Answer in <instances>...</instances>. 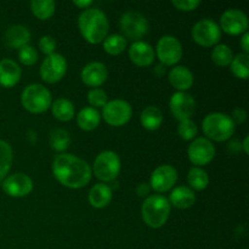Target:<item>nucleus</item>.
Instances as JSON below:
<instances>
[{
	"instance_id": "10",
	"label": "nucleus",
	"mask_w": 249,
	"mask_h": 249,
	"mask_svg": "<svg viewBox=\"0 0 249 249\" xmlns=\"http://www.w3.org/2000/svg\"><path fill=\"white\" fill-rule=\"evenodd\" d=\"M67 72V61L61 53H53L46 56L40 66L41 79L49 84H55L65 77Z\"/></svg>"
},
{
	"instance_id": "18",
	"label": "nucleus",
	"mask_w": 249,
	"mask_h": 249,
	"mask_svg": "<svg viewBox=\"0 0 249 249\" xmlns=\"http://www.w3.org/2000/svg\"><path fill=\"white\" fill-rule=\"evenodd\" d=\"M128 53L131 62L139 67H148L155 61V50L146 41H134L129 46Z\"/></svg>"
},
{
	"instance_id": "29",
	"label": "nucleus",
	"mask_w": 249,
	"mask_h": 249,
	"mask_svg": "<svg viewBox=\"0 0 249 249\" xmlns=\"http://www.w3.org/2000/svg\"><path fill=\"white\" fill-rule=\"evenodd\" d=\"M49 142H50L51 148L57 152H63L67 150L71 145V135L68 131L63 129H53L51 130L50 136H49Z\"/></svg>"
},
{
	"instance_id": "17",
	"label": "nucleus",
	"mask_w": 249,
	"mask_h": 249,
	"mask_svg": "<svg viewBox=\"0 0 249 249\" xmlns=\"http://www.w3.org/2000/svg\"><path fill=\"white\" fill-rule=\"evenodd\" d=\"M108 77V71L107 67L101 62H90L80 72V78L82 82L88 87L99 88L104 84Z\"/></svg>"
},
{
	"instance_id": "9",
	"label": "nucleus",
	"mask_w": 249,
	"mask_h": 249,
	"mask_svg": "<svg viewBox=\"0 0 249 249\" xmlns=\"http://www.w3.org/2000/svg\"><path fill=\"white\" fill-rule=\"evenodd\" d=\"M133 116L130 104L124 100L117 99L108 101L102 108V117L105 122L112 126H122L128 123Z\"/></svg>"
},
{
	"instance_id": "40",
	"label": "nucleus",
	"mask_w": 249,
	"mask_h": 249,
	"mask_svg": "<svg viewBox=\"0 0 249 249\" xmlns=\"http://www.w3.org/2000/svg\"><path fill=\"white\" fill-rule=\"evenodd\" d=\"M150 185L148 184H139L138 187H136V194H138L139 197H148V194H150Z\"/></svg>"
},
{
	"instance_id": "36",
	"label": "nucleus",
	"mask_w": 249,
	"mask_h": 249,
	"mask_svg": "<svg viewBox=\"0 0 249 249\" xmlns=\"http://www.w3.org/2000/svg\"><path fill=\"white\" fill-rule=\"evenodd\" d=\"M18 60L24 66H33L38 61V53L31 45H24L18 49Z\"/></svg>"
},
{
	"instance_id": "31",
	"label": "nucleus",
	"mask_w": 249,
	"mask_h": 249,
	"mask_svg": "<svg viewBox=\"0 0 249 249\" xmlns=\"http://www.w3.org/2000/svg\"><path fill=\"white\" fill-rule=\"evenodd\" d=\"M12 158H14V153H12L10 143L0 140V181H2L6 178L7 173L10 172Z\"/></svg>"
},
{
	"instance_id": "25",
	"label": "nucleus",
	"mask_w": 249,
	"mask_h": 249,
	"mask_svg": "<svg viewBox=\"0 0 249 249\" xmlns=\"http://www.w3.org/2000/svg\"><path fill=\"white\" fill-rule=\"evenodd\" d=\"M163 122V113L158 107L147 106L145 107L140 114V123L146 130H157Z\"/></svg>"
},
{
	"instance_id": "22",
	"label": "nucleus",
	"mask_w": 249,
	"mask_h": 249,
	"mask_svg": "<svg viewBox=\"0 0 249 249\" xmlns=\"http://www.w3.org/2000/svg\"><path fill=\"white\" fill-rule=\"evenodd\" d=\"M31 40V32L22 24L10 27L5 34V43L11 49H21L22 46L28 45Z\"/></svg>"
},
{
	"instance_id": "24",
	"label": "nucleus",
	"mask_w": 249,
	"mask_h": 249,
	"mask_svg": "<svg viewBox=\"0 0 249 249\" xmlns=\"http://www.w3.org/2000/svg\"><path fill=\"white\" fill-rule=\"evenodd\" d=\"M101 116L99 111L92 107H84L77 114V124L82 130L91 131L99 126Z\"/></svg>"
},
{
	"instance_id": "23",
	"label": "nucleus",
	"mask_w": 249,
	"mask_h": 249,
	"mask_svg": "<svg viewBox=\"0 0 249 249\" xmlns=\"http://www.w3.org/2000/svg\"><path fill=\"white\" fill-rule=\"evenodd\" d=\"M89 203L97 209L105 208L112 201V190L106 184H95L89 191Z\"/></svg>"
},
{
	"instance_id": "32",
	"label": "nucleus",
	"mask_w": 249,
	"mask_h": 249,
	"mask_svg": "<svg viewBox=\"0 0 249 249\" xmlns=\"http://www.w3.org/2000/svg\"><path fill=\"white\" fill-rule=\"evenodd\" d=\"M233 58L232 50L226 44H216L212 51V60L219 67H228L230 66Z\"/></svg>"
},
{
	"instance_id": "21",
	"label": "nucleus",
	"mask_w": 249,
	"mask_h": 249,
	"mask_svg": "<svg viewBox=\"0 0 249 249\" xmlns=\"http://www.w3.org/2000/svg\"><path fill=\"white\" fill-rule=\"evenodd\" d=\"M170 206L175 207L178 209H187L191 208L196 202V195L194 190L187 186H178L173 189L169 198Z\"/></svg>"
},
{
	"instance_id": "6",
	"label": "nucleus",
	"mask_w": 249,
	"mask_h": 249,
	"mask_svg": "<svg viewBox=\"0 0 249 249\" xmlns=\"http://www.w3.org/2000/svg\"><path fill=\"white\" fill-rule=\"evenodd\" d=\"M94 174L104 182L113 181L121 172V158L113 151H102L94 162Z\"/></svg>"
},
{
	"instance_id": "12",
	"label": "nucleus",
	"mask_w": 249,
	"mask_h": 249,
	"mask_svg": "<svg viewBox=\"0 0 249 249\" xmlns=\"http://www.w3.org/2000/svg\"><path fill=\"white\" fill-rule=\"evenodd\" d=\"M187 156L192 164L201 168L202 165L209 164L214 160L215 147L207 138H196L187 148Z\"/></svg>"
},
{
	"instance_id": "30",
	"label": "nucleus",
	"mask_w": 249,
	"mask_h": 249,
	"mask_svg": "<svg viewBox=\"0 0 249 249\" xmlns=\"http://www.w3.org/2000/svg\"><path fill=\"white\" fill-rule=\"evenodd\" d=\"M102 44H104V50L108 55L117 56L121 55L125 50L126 39L123 36H119V34H112V36H106Z\"/></svg>"
},
{
	"instance_id": "27",
	"label": "nucleus",
	"mask_w": 249,
	"mask_h": 249,
	"mask_svg": "<svg viewBox=\"0 0 249 249\" xmlns=\"http://www.w3.org/2000/svg\"><path fill=\"white\" fill-rule=\"evenodd\" d=\"M187 182H189L191 190L203 191L209 185V177L206 170H203L199 167H194L189 170Z\"/></svg>"
},
{
	"instance_id": "16",
	"label": "nucleus",
	"mask_w": 249,
	"mask_h": 249,
	"mask_svg": "<svg viewBox=\"0 0 249 249\" xmlns=\"http://www.w3.org/2000/svg\"><path fill=\"white\" fill-rule=\"evenodd\" d=\"M2 190L10 197H24L33 190V180L23 173H16L2 180Z\"/></svg>"
},
{
	"instance_id": "33",
	"label": "nucleus",
	"mask_w": 249,
	"mask_h": 249,
	"mask_svg": "<svg viewBox=\"0 0 249 249\" xmlns=\"http://www.w3.org/2000/svg\"><path fill=\"white\" fill-rule=\"evenodd\" d=\"M231 72L240 79L246 80L249 74V56L247 53H238L230 63Z\"/></svg>"
},
{
	"instance_id": "1",
	"label": "nucleus",
	"mask_w": 249,
	"mask_h": 249,
	"mask_svg": "<svg viewBox=\"0 0 249 249\" xmlns=\"http://www.w3.org/2000/svg\"><path fill=\"white\" fill-rule=\"evenodd\" d=\"M53 174L61 185L77 190L89 184L92 169L82 158L70 153H61L53 162Z\"/></svg>"
},
{
	"instance_id": "38",
	"label": "nucleus",
	"mask_w": 249,
	"mask_h": 249,
	"mask_svg": "<svg viewBox=\"0 0 249 249\" xmlns=\"http://www.w3.org/2000/svg\"><path fill=\"white\" fill-rule=\"evenodd\" d=\"M172 4L180 11H194L201 2L198 0H173Z\"/></svg>"
},
{
	"instance_id": "42",
	"label": "nucleus",
	"mask_w": 249,
	"mask_h": 249,
	"mask_svg": "<svg viewBox=\"0 0 249 249\" xmlns=\"http://www.w3.org/2000/svg\"><path fill=\"white\" fill-rule=\"evenodd\" d=\"M73 4H74L75 6L80 7V9L87 10V9H89L90 6H91L92 1H91V0H74V1H73Z\"/></svg>"
},
{
	"instance_id": "35",
	"label": "nucleus",
	"mask_w": 249,
	"mask_h": 249,
	"mask_svg": "<svg viewBox=\"0 0 249 249\" xmlns=\"http://www.w3.org/2000/svg\"><path fill=\"white\" fill-rule=\"evenodd\" d=\"M88 102H89L90 107L92 108H99L102 107L104 108L105 105L107 104V94L105 90L100 89V88H94L88 92Z\"/></svg>"
},
{
	"instance_id": "19",
	"label": "nucleus",
	"mask_w": 249,
	"mask_h": 249,
	"mask_svg": "<svg viewBox=\"0 0 249 249\" xmlns=\"http://www.w3.org/2000/svg\"><path fill=\"white\" fill-rule=\"evenodd\" d=\"M168 80L178 91L186 92L194 84V74L185 66H175L169 71Z\"/></svg>"
},
{
	"instance_id": "3",
	"label": "nucleus",
	"mask_w": 249,
	"mask_h": 249,
	"mask_svg": "<svg viewBox=\"0 0 249 249\" xmlns=\"http://www.w3.org/2000/svg\"><path fill=\"white\" fill-rule=\"evenodd\" d=\"M170 203L162 195L146 197L141 207V215L148 228L160 229L167 223L170 214Z\"/></svg>"
},
{
	"instance_id": "41",
	"label": "nucleus",
	"mask_w": 249,
	"mask_h": 249,
	"mask_svg": "<svg viewBox=\"0 0 249 249\" xmlns=\"http://www.w3.org/2000/svg\"><path fill=\"white\" fill-rule=\"evenodd\" d=\"M241 46H242L243 49V53H249V33L248 32H246V33H243L242 38H241Z\"/></svg>"
},
{
	"instance_id": "28",
	"label": "nucleus",
	"mask_w": 249,
	"mask_h": 249,
	"mask_svg": "<svg viewBox=\"0 0 249 249\" xmlns=\"http://www.w3.org/2000/svg\"><path fill=\"white\" fill-rule=\"evenodd\" d=\"M56 4L53 0H33L31 2L32 14L38 19L45 21L55 14Z\"/></svg>"
},
{
	"instance_id": "15",
	"label": "nucleus",
	"mask_w": 249,
	"mask_h": 249,
	"mask_svg": "<svg viewBox=\"0 0 249 249\" xmlns=\"http://www.w3.org/2000/svg\"><path fill=\"white\" fill-rule=\"evenodd\" d=\"M169 108L175 119L181 122L191 118L196 109V101L192 95L187 94V92L177 91L170 97Z\"/></svg>"
},
{
	"instance_id": "4",
	"label": "nucleus",
	"mask_w": 249,
	"mask_h": 249,
	"mask_svg": "<svg viewBox=\"0 0 249 249\" xmlns=\"http://www.w3.org/2000/svg\"><path fill=\"white\" fill-rule=\"evenodd\" d=\"M235 126L231 117L220 112L207 114L202 122V129L207 139L218 142L229 140L235 133Z\"/></svg>"
},
{
	"instance_id": "39",
	"label": "nucleus",
	"mask_w": 249,
	"mask_h": 249,
	"mask_svg": "<svg viewBox=\"0 0 249 249\" xmlns=\"http://www.w3.org/2000/svg\"><path fill=\"white\" fill-rule=\"evenodd\" d=\"M231 119L236 124H242L245 123L246 119H247V113L243 108H236L235 111L232 112V116H231Z\"/></svg>"
},
{
	"instance_id": "2",
	"label": "nucleus",
	"mask_w": 249,
	"mask_h": 249,
	"mask_svg": "<svg viewBox=\"0 0 249 249\" xmlns=\"http://www.w3.org/2000/svg\"><path fill=\"white\" fill-rule=\"evenodd\" d=\"M78 27L83 38L90 44H100L105 40L109 29L107 16L100 9L84 10L78 17Z\"/></svg>"
},
{
	"instance_id": "7",
	"label": "nucleus",
	"mask_w": 249,
	"mask_h": 249,
	"mask_svg": "<svg viewBox=\"0 0 249 249\" xmlns=\"http://www.w3.org/2000/svg\"><path fill=\"white\" fill-rule=\"evenodd\" d=\"M195 43L203 48H211L216 45L221 38V29L213 19L203 18L197 22L191 31Z\"/></svg>"
},
{
	"instance_id": "13",
	"label": "nucleus",
	"mask_w": 249,
	"mask_h": 249,
	"mask_svg": "<svg viewBox=\"0 0 249 249\" xmlns=\"http://www.w3.org/2000/svg\"><path fill=\"white\" fill-rule=\"evenodd\" d=\"M178 181V172L169 164H163L156 168L150 178V187L158 194L170 191Z\"/></svg>"
},
{
	"instance_id": "11",
	"label": "nucleus",
	"mask_w": 249,
	"mask_h": 249,
	"mask_svg": "<svg viewBox=\"0 0 249 249\" xmlns=\"http://www.w3.org/2000/svg\"><path fill=\"white\" fill-rule=\"evenodd\" d=\"M156 53L164 66H174L181 60L182 46L179 39L173 36H164L158 40Z\"/></svg>"
},
{
	"instance_id": "14",
	"label": "nucleus",
	"mask_w": 249,
	"mask_h": 249,
	"mask_svg": "<svg viewBox=\"0 0 249 249\" xmlns=\"http://www.w3.org/2000/svg\"><path fill=\"white\" fill-rule=\"evenodd\" d=\"M220 29L230 36H240L247 32L248 17L238 9H229L220 17Z\"/></svg>"
},
{
	"instance_id": "20",
	"label": "nucleus",
	"mask_w": 249,
	"mask_h": 249,
	"mask_svg": "<svg viewBox=\"0 0 249 249\" xmlns=\"http://www.w3.org/2000/svg\"><path fill=\"white\" fill-rule=\"evenodd\" d=\"M21 79V68L10 58L0 61V85L4 88H12Z\"/></svg>"
},
{
	"instance_id": "8",
	"label": "nucleus",
	"mask_w": 249,
	"mask_h": 249,
	"mask_svg": "<svg viewBox=\"0 0 249 249\" xmlns=\"http://www.w3.org/2000/svg\"><path fill=\"white\" fill-rule=\"evenodd\" d=\"M119 26L126 38L134 39L135 41L143 38L150 28L147 18L142 14L136 11H126L125 14L122 15Z\"/></svg>"
},
{
	"instance_id": "5",
	"label": "nucleus",
	"mask_w": 249,
	"mask_h": 249,
	"mask_svg": "<svg viewBox=\"0 0 249 249\" xmlns=\"http://www.w3.org/2000/svg\"><path fill=\"white\" fill-rule=\"evenodd\" d=\"M21 104L31 113H44L50 108L53 97L50 91L41 84H31L22 91Z\"/></svg>"
},
{
	"instance_id": "43",
	"label": "nucleus",
	"mask_w": 249,
	"mask_h": 249,
	"mask_svg": "<svg viewBox=\"0 0 249 249\" xmlns=\"http://www.w3.org/2000/svg\"><path fill=\"white\" fill-rule=\"evenodd\" d=\"M248 141H249V136H246L245 141H243V150H245L246 155L249 153V146H248Z\"/></svg>"
},
{
	"instance_id": "34",
	"label": "nucleus",
	"mask_w": 249,
	"mask_h": 249,
	"mask_svg": "<svg viewBox=\"0 0 249 249\" xmlns=\"http://www.w3.org/2000/svg\"><path fill=\"white\" fill-rule=\"evenodd\" d=\"M178 134L185 141L195 140L198 134V126L191 119H185L178 124Z\"/></svg>"
},
{
	"instance_id": "26",
	"label": "nucleus",
	"mask_w": 249,
	"mask_h": 249,
	"mask_svg": "<svg viewBox=\"0 0 249 249\" xmlns=\"http://www.w3.org/2000/svg\"><path fill=\"white\" fill-rule=\"evenodd\" d=\"M53 116L60 122H70L74 117V105L65 97H58L50 106Z\"/></svg>"
},
{
	"instance_id": "37",
	"label": "nucleus",
	"mask_w": 249,
	"mask_h": 249,
	"mask_svg": "<svg viewBox=\"0 0 249 249\" xmlns=\"http://www.w3.org/2000/svg\"><path fill=\"white\" fill-rule=\"evenodd\" d=\"M39 49H40L41 53H45L46 56L53 53L56 49L55 39L50 36H43L40 38V40H39Z\"/></svg>"
}]
</instances>
